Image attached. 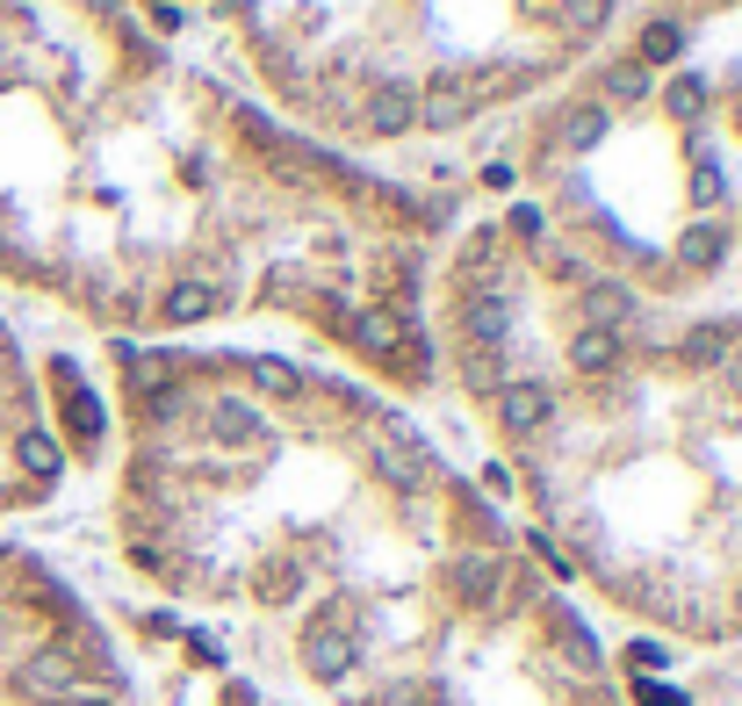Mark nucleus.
Returning a JSON list of instances; mask_svg holds the SVG:
<instances>
[{"label": "nucleus", "mask_w": 742, "mask_h": 706, "mask_svg": "<svg viewBox=\"0 0 742 706\" xmlns=\"http://www.w3.org/2000/svg\"><path fill=\"white\" fill-rule=\"evenodd\" d=\"M462 332H468V346H505L512 296H462Z\"/></svg>", "instance_id": "nucleus-7"}, {"label": "nucleus", "mask_w": 742, "mask_h": 706, "mask_svg": "<svg viewBox=\"0 0 742 706\" xmlns=\"http://www.w3.org/2000/svg\"><path fill=\"white\" fill-rule=\"evenodd\" d=\"M663 102H671L677 123H699V116H707V80H671V86H663Z\"/></svg>", "instance_id": "nucleus-20"}, {"label": "nucleus", "mask_w": 742, "mask_h": 706, "mask_svg": "<svg viewBox=\"0 0 742 706\" xmlns=\"http://www.w3.org/2000/svg\"><path fill=\"white\" fill-rule=\"evenodd\" d=\"M627 663H635V671L649 678V671H657V663H663V641H635V649H627Z\"/></svg>", "instance_id": "nucleus-24"}, {"label": "nucleus", "mask_w": 742, "mask_h": 706, "mask_svg": "<svg viewBox=\"0 0 742 706\" xmlns=\"http://www.w3.org/2000/svg\"><path fill=\"white\" fill-rule=\"evenodd\" d=\"M353 656H361V649H353V635H346L339 621H332V627L317 621L311 635H303V671H311V678H325V685L353 671Z\"/></svg>", "instance_id": "nucleus-3"}, {"label": "nucleus", "mask_w": 742, "mask_h": 706, "mask_svg": "<svg viewBox=\"0 0 742 706\" xmlns=\"http://www.w3.org/2000/svg\"><path fill=\"white\" fill-rule=\"evenodd\" d=\"M555 15H563V30H570V36H591L605 15H613V0H555Z\"/></svg>", "instance_id": "nucleus-19"}, {"label": "nucleus", "mask_w": 742, "mask_h": 706, "mask_svg": "<svg viewBox=\"0 0 742 706\" xmlns=\"http://www.w3.org/2000/svg\"><path fill=\"white\" fill-rule=\"evenodd\" d=\"M534 555H541V563H548V569H555V577H570V555L555 548V541H548V534H534Z\"/></svg>", "instance_id": "nucleus-25"}, {"label": "nucleus", "mask_w": 742, "mask_h": 706, "mask_svg": "<svg viewBox=\"0 0 742 706\" xmlns=\"http://www.w3.org/2000/svg\"><path fill=\"white\" fill-rule=\"evenodd\" d=\"M627 317H635V289H627V281H599V275H591L584 281V325L591 332H621Z\"/></svg>", "instance_id": "nucleus-8"}, {"label": "nucleus", "mask_w": 742, "mask_h": 706, "mask_svg": "<svg viewBox=\"0 0 742 706\" xmlns=\"http://www.w3.org/2000/svg\"><path fill=\"white\" fill-rule=\"evenodd\" d=\"M613 94H621V102L649 94V66H621V72H613Z\"/></svg>", "instance_id": "nucleus-23"}, {"label": "nucleus", "mask_w": 742, "mask_h": 706, "mask_svg": "<svg viewBox=\"0 0 742 706\" xmlns=\"http://www.w3.org/2000/svg\"><path fill=\"white\" fill-rule=\"evenodd\" d=\"M721 375H728V390L742 396V346H728V361H721Z\"/></svg>", "instance_id": "nucleus-28"}, {"label": "nucleus", "mask_w": 742, "mask_h": 706, "mask_svg": "<svg viewBox=\"0 0 742 706\" xmlns=\"http://www.w3.org/2000/svg\"><path fill=\"white\" fill-rule=\"evenodd\" d=\"M411 123H418V86L382 80L375 94H368V130H382V138H404Z\"/></svg>", "instance_id": "nucleus-5"}, {"label": "nucleus", "mask_w": 742, "mask_h": 706, "mask_svg": "<svg viewBox=\"0 0 742 706\" xmlns=\"http://www.w3.org/2000/svg\"><path fill=\"white\" fill-rule=\"evenodd\" d=\"M462 375H468V390L498 396L505 390V346H462Z\"/></svg>", "instance_id": "nucleus-14"}, {"label": "nucleus", "mask_w": 742, "mask_h": 706, "mask_svg": "<svg viewBox=\"0 0 742 706\" xmlns=\"http://www.w3.org/2000/svg\"><path fill=\"white\" fill-rule=\"evenodd\" d=\"M490 404H498V426L505 432H541V426H548V412H555V396L541 390V382H505Z\"/></svg>", "instance_id": "nucleus-4"}, {"label": "nucleus", "mask_w": 742, "mask_h": 706, "mask_svg": "<svg viewBox=\"0 0 742 706\" xmlns=\"http://www.w3.org/2000/svg\"><path fill=\"white\" fill-rule=\"evenodd\" d=\"M735 130H742V102H735Z\"/></svg>", "instance_id": "nucleus-29"}, {"label": "nucleus", "mask_w": 742, "mask_h": 706, "mask_svg": "<svg viewBox=\"0 0 742 706\" xmlns=\"http://www.w3.org/2000/svg\"><path fill=\"white\" fill-rule=\"evenodd\" d=\"M570 368L577 375H605V368H621V332H577L570 339Z\"/></svg>", "instance_id": "nucleus-11"}, {"label": "nucleus", "mask_w": 742, "mask_h": 706, "mask_svg": "<svg viewBox=\"0 0 742 706\" xmlns=\"http://www.w3.org/2000/svg\"><path fill=\"white\" fill-rule=\"evenodd\" d=\"M721 253H728L721 224H685V239H677V259H685V267H714Z\"/></svg>", "instance_id": "nucleus-17"}, {"label": "nucleus", "mask_w": 742, "mask_h": 706, "mask_svg": "<svg viewBox=\"0 0 742 706\" xmlns=\"http://www.w3.org/2000/svg\"><path fill=\"white\" fill-rule=\"evenodd\" d=\"M735 621H742V599H735Z\"/></svg>", "instance_id": "nucleus-30"}, {"label": "nucleus", "mask_w": 742, "mask_h": 706, "mask_svg": "<svg viewBox=\"0 0 742 706\" xmlns=\"http://www.w3.org/2000/svg\"><path fill=\"white\" fill-rule=\"evenodd\" d=\"M217 303H224V289H217V281H202V275H181L166 296H159V317H166V325H195V317H209Z\"/></svg>", "instance_id": "nucleus-6"}, {"label": "nucleus", "mask_w": 742, "mask_h": 706, "mask_svg": "<svg viewBox=\"0 0 742 706\" xmlns=\"http://www.w3.org/2000/svg\"><path fill=\"white\" fill-rule=\"evenodd\" d=\"M253 382L267 396H303V375H295L289 361H253Z\"/></svg>", "instance_id": "nucleus-21"}, {"label": "nucleus", "mask_w": 742, "mask_h": 706, "mask_svg": "<svg viewBox=\"0 0 742 706\" xmlns=\"http://www.w3.org/2000/svg\"><path fill=\"white\" fill-rule=\"evenodd\" d=\"M677 51H685V30H677V22H649V36H641V66H671Z\"/></svg>", "instance_id": "nucleus-18"}, {"label": "nucleus", "mask_w": 742, "mask_h": 706, "mask_svg": "<svg viewBox=\"0 0 742 706\" xmlns=\"http://www.w3.org/2000/svg\"><path fill=\"white\" fill-rule=\"evenodd\" d=\"M152 30H181V8L173 0H152Z\"/></svg>", "instance_id": "nucleus-27"}, {"label": "nucleus", "mask_w": 742, "mask_h": 706, "mask_svg": "<svg viewBox=\"0 0 742 706\" xmlns=\"http://www.w3.org/2000/svg\"><path fill=\"white\" fill-rule=\"evenodd\" d=\"M548 627H555V641L570 649V663H577V671H599V641H591V627L577 621L570 605H548Z\"/></svg>", "instance_id": "nucleus-12"}, {"label": "nucleus", "mask_w": 742, "mask_h": 706, "mask_svg": "<svg viewBox=\"0 0 742 706\" xmlns=\"http://www.w3.org/2000/svg\"><path fill=\"white\" fill-rule=\"evenodd\" d=\"M728 346H735V332H728V325H699V332H685L677 361H685V368H721Z\"/></svg>", "instance_id": "nucleus-13"}, {"label": "nucleus", "mask_w": 742, "mask_h": 706, "mask_svg": "<svg viewBox=\"0 0 742 706\" xmlns=\"http://www.w3.org/2000/svg\"><path fill=\"white\" fill-rule=\"evenodd\" d=\"M368 462H375V476L390 483V490H426V468H432L411 426H382L375 440H368Z\"/></svg>", "instance_id": "nucleus-1"}, {"label": "nucleus", "mask_w": 742, "mask_h": 706, "mask_svg": "<svg viewBox=\"0 0 742 706\" xmlns=\"http://www.w3.org/2000/svg\"><path fill=\"white\" fill-rule=\"evenodd\" d=\"M728 195V173H721V159L707 152V144H692V202L699 209H714Z\"/></svg>", "instance_id": "nucleus-15"}, {"label": "nucleus", "mask_w": 742, "mask_h": 706, "mask_svg": "<svg viewBox=\"0 0 742 706\" xmlns=\"http://www.w3.org/2000/svg\"><path fill=\"white\" fill-rule=\"evenodd\" d=\"M512 231H519V239H541V209L519 202V209H512Z\"/></svg>", "instance_id": "nucleus-26"}, {"label": "nucleus", "mask_w": 742, "mask_h": 706, "mask_svg": "<svg viewBox=\"0 0 742 706\" xmlns=\"http://www.w3.org/2000/svg\"><path fill=\"white\" fill-rule=\"evenodd\" d=\"M22 412H30V390H22V382H15V368H8V339H0V498H15V454H8V448H15V432H30L36 426V418H22Z\"/></svg>", "instance_id": "nucleus-2"}, {"label": "nucleus", "mask_w": 742, "mask_h": 706, "mask_svg": "<svg viewBox=\"0 0 742 706\" xmlns=\"http://www.w3.org/2000/svg\"><path fill=\"white\" fill-rule=\"evenodd\" d=\"M202 418L217 426V440H224V448H253V440H259V418L245 412L239 396H209V404H202Z\"/></svg>", "instance_id": "nucleus-10"}, {"label": "nucleus", "mask_w": 742, "mask_h": 706, "mask_svg": "<svg viewBox=\"0 0 742 706\" xmlns=\"http://www.w3.org/2000/svg\"><path fill=\"white\" fill-rule=\"evenodd\" d=\"M555 144H563V152H599L605 144V108L599 102L563 108V116H555Z\"/></svg>", "instance_id": "nucleus-9"}, {"label": "nucleus", "mask_w": 742, "mask_h": 706, "mask_svg": "<svg viewBox=\"0 0 742 706\" xmlns=\"http://www.w3.org/2000/svg\"><path fill=\"white\" fill-rule=\"evenodd\" d=\"M498 585H505V569L490 563V555H462V563H454V591H462V599H490Z\"/></svg>", "instance_id": "nucleus-16"}, {"label": "nucleus", "mask_w": 742, "mask_h": 706, "mask_svg": "<svg viewBox=\"0 0 742 706\" xmlns=\"http://www.w3.org/2000/svg\"><path fill=\"white\" fill-rule=\"evenodd\" d=\"M635 706H685V692L663 685V678H641V685H635Z\"/></svg>", "instance_id": "nucleus-22"}]
</instances>
